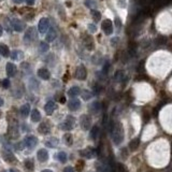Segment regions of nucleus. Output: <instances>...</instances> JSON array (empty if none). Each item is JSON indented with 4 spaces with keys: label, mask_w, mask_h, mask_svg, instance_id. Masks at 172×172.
Wrapping results in <instances>:
<instances>
[{
    "label": "nucleus",
    "mask_w": 172,
    "mask_h": 172,
    "mask_svg": "<svg viewBox=\"0 0 172 172\" xmlns=\"http://www.w3.org/2000/svg\"><path fill=\"white\" fill-rule=\"evenodd\" d=\"M148 119H150V115H148V113L145 112V113H144V121H145V122H148Z\"/></svg>",
    "instance_id": "nucleus-49"
},
{
    "label": "nucleus",
    "mask_w": 172,
    "mask_h": 172,
    "mask_svg": "<svg viewBox=\"0 0 172 172\" xmlns=\"http://www.w3.org/2000/svg\"><path fill=\"white\" fill-rule=\"evenodd\" d=\"M8 137L12 140L17 139L18 135H20V133H18V121H17V117L13 114L12 112L8 113Z\"/></svg>",
    "instance_id": "nucleus-2"
},
{
    "label": "nucleus",
    "mask_w": 172,
    "mask_h": 172,
    "mask_svg": "<svg viewBox=\"0 0 172 172\" xmlns=\"http://www.w3.org/2000/svg\"><path fill=\"white\" fill-rule=\"evenodd\" d=\"M0 117H1V112H0Z\"/></svg>",
    "instance_id": "nucleus-59"
},
{
    "label": "nucleus",
    "mask_w": 172,
    "mask_h": 172,
    "mask_svg": "<svg viewBox=\"0 0 172 172\" xmlns=\"http://www.w3.org/2000/svg\"><path fill=\"white\" fill-rule=\"evenodd\" d=\"M119 5L121 8H126V5H127L126 0H119Z\"/></svg>",
    "instance_id": "nucleus-44"
},
{
    "label": "nucleus",
    "mask_w": 172,
    "mask_h": 172,
    "mask_svg": "<svg viewBox=\"0 0 172 172\" xmlns=\"http://www.w3.org/2000/svg\"><path fill=\"white\" fill-rule=\"evenodd\" d=\"M11 57H12V59H14V60H21L22 58L24 57V54H23L22 51L15 49V51H13L12 53H11Z\"/></svg>",
    "instance_id": "nucleus-25"
},
{
    "label": "nucleus",
    "mask_w": 172,
    "mask_h": 172,
    "mask_svg": "<svg viewBox=\"0 0 172 172\" xmlns=\"http://www.w3.org/2000/svg\"><path fill=\"white\" fill-rule=\"evenodd\" d=\"M41 172H53L52 170H49V169H45V170H42Z\"/></svg>",
    "instance_id": "nucleus-55"
},
{
    "label": "nucleus",
    "mask_w": 172,
    "mask_h": 172,
    "mask_svg": "<svg viewBox=\"0 0 172 172\" xmlns=\"http://www.w3.org/2000/svg\"><path fill=\"white\" fill-rule=\"evenodd\" d=\"M38 75H39V78H41L42 80H49V79L51 78L49 71L47 69H45V68H41V69L38 70Z\"/></svg>",
    "instance_id": "nucleus-18"
},
{
    "label": "nucleus",
    "mask_w": 172,
    "mask_h": 172,
    "mask_svg": "<svg viewBox=\"0 0 172 172\" xmlns=\"http://www.w3.org/2000/svg\"><path fill=\"white\" fill-rule=\"evenodd\" d=\"M82 97L84 100H89L91 97H93V94L88 91V90H83L82 91Z\"/></svg>",
    "instance_id": "nucleus-38"
},
{
    "label": "nucleus",
    "mask_w": 172,
    "mask_h": 172,
    "mask_svg": "<svg viewBox=\"0 0 172 172\" xmlns=\"http://www.w3.org/2000/svg\"><path fill=\"white\" fill-rule=\"evenodd\" d=\"M0 1H2V0H0Z\"/></svg>",
    "instance_id": "nucleus-60"
},
{
    "label": "nucleus",
    "mask_w": 172,
    "mask_h": 172,
    "mask_svg": "<svg viewBox=\"0 0 172 172\" xmlns=\"http://www.w3.org/2000/svg\"><path fill=\"white\" fill-rule=\"evenodd\" d=\"M2 31H3V30H2V27H1V25H0V36L2 35Z\"/></svg>",
    "instance_id": "nucleus-56"
},
{
    "label": "nucleus",
    "mask_w": 172,
    "mask_h": 172,
    "mask_svg": "<svg viewBox=\"0 0 172 172\" xmlns=\"http://www.w3.org/2000/svg\"><path fill=\"white\" fill-rule=\"evenodd\" d=\"M44 110L47 115H52V113L56 110V104H55V102H54V101H49V102H46V104L44 106Z\"/></svg>",
    "instance_id": "nucleus-17"
},
{
    "label": "nucleus",
    "mask_w": 172,
    "mask_h": 172,
    "mask_svg": "<svg viewBox=\"0 0 172 172\" xmlns=\"http://www.w3.org/2000/svg\"><path fill=\"white\" fill-rule=\"evenodd\" d=\"M20 112H21V115L23 116V117H27V116L29 115V113H30V106H29L28 103L23 104V106L21 107Z\"/></svg>",
    "instance_id": "nucleus-22"
},
{
    "label": "nucleus",
    "mask_w": 172,
    "mask_h": 172,
    "mask_svg": "<svg viewBox=\"0 0 172 172\" xmlns=\"http://www.w3.org/2000/svg\"><path fill=\"white\" fill-rule=\"evenodd\" d=\"M88 30L90 33H96L97 31V26L95 24H89L88 25Z\"/></svg>",
    "instance_id": "nucleus-42"
},
{
    "label": "nucleus",
    "mask_w": 172,
    "mask_h": 172,
    "mask_svg": "<svg viewBox=\"0 0 172 172\" xmlns=\"http://www.w3.org/2000/svg\"><path fill=\"white\" fill-rule=\"evenodd\" d=\"M110 132H111L112 140H113V143H114L115 145H119V144L123 142L124 127L119 122H115V123L111 124Z\"/></svg>",
    "instance_id": "nucleus-1"
},
{
    "label": "nucleus",
    "mask_w": 172,
    "mask_h": 172,
    "mask_svg": "<svg viewBox=\"0 0 172 172\" xmlns=\"http://www.w3.org/2000/svg\"><path fill=\"white\" fill-rule=\"evenodd\" d=\"M37 157L39 161H41V163H45L46 160L49 159V153L44 148H42V150H39L37 153Z\"/></svg>",
    "instance_id": "nucleus-13"
},
{
    "label": "nucleus",
    "mask_w": 172,
    "mask_h": 172,
    "mask_svg": "<svg viewBox=\"0 0 172 172\" xmlns=\"http://www.w3.org/2000/svg\"><path fill=\"white\" fill-rule=\"evenodd\" d=\"M8 172H15V171H14V170H9Z\"/></svg>",
    "instance_id": "nucleus-57"
},
{
    "label": "nucleus",
    "mask_w": 172,
    "mask_h": 172,
    "mask_svg": "<svg viewBox=\"0 0 172 172\" xmlns=\"http://www.w3.org/2000/svg\"><path fill=\"white\" fill-rule=\"evenodd\" d=\"M101 27H102L103 33H106V35H111V33H113V24H112V22L110 20L103 21Z\"/></svg>",
    "instance_id": "nucleus-10"
},
{
    "label": "nucleus",
    "mask_w": 172,
    "mask_h": 172,
    "mask_svg": "<svg viewBox=\"0 0 172 172\" xmlns=\"http://www.w3.org/2000/svg\"><path fill=\"white\" fill-rule=\"evenodd\" d=\"M2 86H3L4 88H9V86H10V80L9 79H5L2 81Z\"/></svg>",
    "instance_id": "nucleus-43"
},
{
    "label": "nucleus",
    "mask_w": 172,
    "mask_h": 172,
    "mask_svg": "<svg viewBox=\"0 0 172 172\" xmlns=\"http://www.w3.org/2000/svg\"><path fill=\"white\" fill-rule=\"evenodd\" d=\"M98 133H99V127H97V126H94V127L91 128V131H90V137H91V139H93V140L97 139Z\"/></svg>",
    "instance_id": "nucleus-32"
},
{
    "label": "nucleus",
    "mask_w": 172,
    "mask_h": 172,
    "mask_svg": "<svg viewBox=\"0 0 172 172\" xmlns=\"http://www.w3.org/2000/svg\"><path fill=\"white\" fill-rule=\"evenodd\" d=\"M75 169H77V171L81 172L84 169V161L83 160H79L78 163H77V167H75Z\"/></svg>",
    "instance_id": "nucleus-40"
},
{
    "label": "nucleus",
    "mask_w": 172,
    "mask_h": 172,
    "mask_svg": "<svg viewBox=\"0 0 172 172\" xmlns=\"http://www.w3.org/2000/svg\"><path fill=\"white\" fill-rule=\"evenodd\" d=\"M24 0H13V2H15V3H22Z\"/></svg>",
    "instance_id": "nucleus-53"
},
{
    "label": "nucleus",
    "mask_w": 172,
    "mask_h": 172,
    "mask_svg": "<svg viewBox=\"0 0 172 172\" xmlns=\"http://www.w3.org/2000/svg\"><path fill=\"white\" fill-rule=\"evenodd\" d=\"M49 49V46L46 42H41L40 45H39V51H40L41 53H45V52H47Z\"/></svg>",
    "instance_id": "nucleus-35"
},
{
    "label": "nucleus",
    "mask_w": 172,
    "mask_h": 172,
    "mask_svg": "<svg viewBox=\"0 0 172 172\" xmlns=\"http://www.w3.org/2000/svg\"><path fill=\"white\" fill-rule=\"evenodd\" d=\"M35 1H36V0H26V2H27L29 5H33V4L35 3Z\"/></svg>",
    "instance_id": "nucleus-52"
},
{
    "label": "nucleus",
    "mask_w": 172,
    "mask_h": 172,
    "mask_svg": "<svg viewBox=\"0 0 172 172\" xmlns=\"http://www.w3.org/2000/svg\"><path fill=\"white\" fill-rule=\"evenodd\" d=\"M135 49H137V45L132 42V43H130L129 44V49H128V51H129V54L130 55H132V56H135Z\"/></svg>",
    "instance_id": "nucleus-39"
},
{
    "label": "nucleus",
    "mask_w": 172,
    "mask_h": 172,
    "mask_svg": "<svg viewBox=\"0 0 172 172\" xmlns=\"http://www.w3.org/2000/svg\"><path fill=\"white\" fill-rule=\"evenodd\" d=\"M171 38H172V36H171Z\"/></svg>",
    "instance_id": "nucleus-61"
},
{
    "label": "nucleus",
    "mask_w": 172,
    "mask_h": 172,
    "mask_svg": "<svg viewBox=\"0 0 172 172\" xmlns=\"http://www.w3.org/2000/svg\"><path fill=\"white\" fill-rule=\"evenodd\" d=\"M64 172H74V169L72 167H66L64 169Z\"/></svg>",
    "instance_id": "nucleus-48"
},
{
    "label": "nucleus",
    "mask_w": 172,
    "mask_h": 172,
    "mask_svg": "<svg viewBox=\"0 0 172 172\" xmlns=\"http://www.w3.org/2000/svg\"><path fill=\"white\" fill-rule=\"evenodd\" d=\"M5 69H7V74L10 78H12L16 74V66L13 65L12 62H8L5 66Z\"/></svg>",
    "instance_id": "nucleus-14"
},
{
    "label": "nucleus",
    "mask_w": 172,
    "mask_h": 172,
    "mask_svg": "<svg viewBox=\"0 0 172 172\" xmlns=\"http://www.w3.org/2000/svg\"><path fill=\"white\" fill-rule=\"evenodd\" d=\"M84 3H85V5L88 9H93V11H94V9L97 8V2H96V0H85Z\"/></svg>",
    "instance_id": "nucleus-29"
},
{
    "label": "nucleus",
    "mask_w": 172,
    "mask_h": 172,
    "mask_svg": "<svg viewBox=\"0 0 172 172\" xmlns=\"http://www.w3.org/2000/svg\"><path fill=\"white\" fill-rule=\"evenodd\" d=\"M89 110H90V112H91V113L97 114L99 111L101 110V104H100V102H98V101H95V102H93L89 106Z\"/></svg>",
    "instance_id": "nucleus-21"
},
{
    "label": "nucleus",
    "mask_w": 172,
    "mask_h": 172,
    "mask_svg": "<svg viewBox=\"0 0 172 172\" xmlns=\"http://www.w3.org/2000/svg\"><path fill=\"white\" fill-rule=\"evenodd\" d=\"M87 77V71H86L85 67L84 66H79L77 70H75V78L80 80V81H84Z\"/></svg>",
    "instance_id": "nucleus-6"
},
{
    "label": "nucleus",
    "mask_w": 172,
    "mask_h": 172,
    "mask_svg": "<svg viewBox=\"0 0 172 172\" xmlns=\"http://www.w3.org/2000/svg\"><path fill=\"white\" fill-rule=\"evenodd\" d=\"M57 159L62 163V164H65L66 161H67V154H66L65 152H59L57 154Z\"/></svg>",
    "instance_id": "nucleus-33"
},
{
    "label": "nucleus",
    "mask_w": 172,
    "mask_h": 172,
    "mask_svg": "<svg viewBox=\"0 0 172 172\" xmlns=\"http://www.w3.org/2000/svg\"><path fill=\"white\" fill-rule=\"evenodd\" d=\"M124 79V72L122 70H119V71H116V73H115V80L117 81V82H121V81H123Z\"/></svg>",
    "instance_id": "nucleus-37"
},
{
    "label": "nucleus",
    "mask_w": 172,
    "mask_h": 172,
    "mask_svg": "<svg viewBox=\"0 0 172 172\" xmlns=\"http://www.w3.org/2000/svg\"><path fill=\"white\" fill-rule=\"evenodd\" d=\"M3 103H4L3 99H2V98H0V107H2V106H3Z\"/></svg>",
    "instance_id": "nucleus-54"
},
{
    "label": "nucleus",
    "mask_w": 172,
    "mask_h": 172,
    "mask_svg": "<svg viewBox=\"0 0 172 172\" xmlns=\"http://www.w3.org/2000/svg\"><path fill=\"white\" fill-rule=\"evenodd\" d=\"M38 29L40 33H45L49 29V21L47 17H43L40 20L39 25H38Z\"/></svg>",
    "instance_id": "nucleus-5"
},
{
    "label": "nucleus",
    "mask_w": 172,
    "mask_h": 172,
    "mask_svg": "<svg viewBox=\"0 0 172 172\" xmlns=\"http://www.w3.org/2000/svg\"><path fill=\"white\" fill-rule=\"evenodd\" d=\"M155 42H156V44L159 45V46L160 45H165L167 43V38L164 37V36H158V37L156 38Z\"/></svg>",
    "instance_id": "nucleus-31"
},
{
    "label": "nucleus",
    "mask_w": 172,
    "mask_h": 172,
    "mask_svg": "<svg viewBox=\"0 0 172 172\" xmlns=\"http://www.w3.org/2000/svg\"><path fill=\"white\" fill-rule=\"evenodd\" d=\"M169 49H172V45H170V46H169Z\"/></svg>",
    "instance_id": "nucleus-58"
},
{
    "label": "nucleus",
    "mask_w": 172,
    "mask_h": 172,
    "mask_svg": "<svg viewBox=\"0 0 172 172\" xmlns=\"http://www.w3.org/2000/svg\"><path fill=\"white\" fill-rule=\"evenodd\" d=\"M139 144H140V139L139 138H135V139H132L130 141V143H129V148H130L131 151H135L137 148H139Z\"/></svg>",
    "instance_id": "nucleus-26"
},
{
    "label": "nucleus",
    "mask_w": 172,
    "mask_h": 172,
    "mask_svg": "<svg viewBox=\"0 0 172 172\" xmlns=\"http://www.w3.org/2000/svg\"><path fill=\"white\" fill-rule=\"evenodd\" d=\"M91 15H93V18H94L95 22H99L101 20V13L97 11V10H94L91 11Z\"/></svg>",
    "instance_id": "nucleus-36"
},
{
    "label": "nucleus",
    "mask_w": 172,
    "mask_h": 172,
    "mask_svg": "<svg viewBox=\"0 0 172 172\" xmlns=\"http://www.w3.org/2000/svg\"><path fill=\"white\" fill-rule=\"evenodd\" d=\"M108 70H109V64L104 65V67H103V72H108Z\"/></svg>",
    "instance_id": "nucleus-51"
},
{
    "label": "nucleus",
    "mask_w": 172,
    "mask_h": 172,
    "mask_svg": "<svg viewBox=\"0 0 172 172\" xmlns=\"http://www.w3.org/2000/svg\"><path fill=\"white\" fill-rule=\"evenodd\" d=\"M80 93H81V89H80V87H78V86H73V87H71L68 90V95H69L70 97H77L78 95H80Z\"/></svg>",
    "instance_id": "nucleus-24"
},
{
    "label": "nucleus",
    "mask_w": 172,
    "mask_h": 172,
    "mask_svg": "<svg viewBox=\"0 0 172 172\" xmlns=\"http://www.w3.org/2000/svg\"><path fill=\"white\" fill-rule=\"evenodd\" d=\"M11 24H12V28L14 29L15 31H17V33L23 31L25 28L24 22H22L21 20H18V18H14V20H12V21H11Z\"/></svg>",
    "instance_id": "nucleus-8"
},
{
    "label": "nucleus",
    "mask_w": 172,
    "mask_h": 172,
    "mask_svg": "<svg viewBox=\"0 0 172 172\" xmlns=\"http://www.w3.org/2000/svg\"><path fill=\"white\" fill-rule=\"evenodd\" d=\"M137 81H148V77L141 75V77H138V78H137Z\"/></svg>",
    "instance_id": "nucleus-47"
},
{
    "label": "nucleus",
    "mask_w": 172,
    "mask_h": 172,
    "mask_svg": "<svg viewBox=\"0 0 172 172\" xmlns=\"http://www.w3.org/2000/svg\"><path fill=\"white\" fill-rule=\"evenodd\" d=\"M81 107V101L79 100V99H71L69 101V108L70 111H78Z\"/></svg>",
    "instance_id": "nucleus-16"
},
{
    "label": "nucleus",
    "mask_w": 172,
    "mask_h": 172,
    "mask_svg": "<svg viewBox=\"0 0 172 172\" xmlns=\"http://www.w3.org/2000/svg\"><path fill=\"white\" fill-rule=\"evenodd\" d=\"M31 121L35 122V123L41 121V114H40L39 110H37V109L33 110V112H31Z\"/></svg>",
    "instance_id": "nucleus-23"
},
{
    "label": "nucleus",
    "mask_w": 172,
    "mask_h": 172,
    "mask_svg": "<svg viewBox=\"0 0 172 172\" xmlns=\"http://www.w3.org/2000/svg\"><path fill=\"white\" fill-rule=\"evenodd\" d=\"M74 124H75V119L73 116H68L60 125V128L64 130H71L74 127Z\"/></svg>",
    "instance_id": "nucleus-4"
},
{
    "label": "nucleus",
    "mask_w": 172,
    "mask_h": 172,
    "mask_svg": "<svg viewBox=\"0 0 172 172\" xmlns=\"http://www.w3.org/2000/svg\"><path fill=\"white\" fill-rule=\"evenodd\" d=\"M26 145H25L24 142H20L18 144H16V150H23Z\"/></svg>",
    "instance_id": "nucleus-46"
},
{
    "label": "nucleus",
    "mask_w": 172,
    "mask_h": 172,
    "mask_svg": "<svg viewBox=\"0 0 172 172\" xmlns=\"http://www.w3.org/2000/svg\"><path fill=\"white\" fill-rule=\"evenodd\" d=\"M38 131L41 133V135H47L51 131V125H49V122H43L39 125L38 127Z\"/></svg>",
    "instance_id": "nucleus-11"
},
{
    "label": "nucleus",
    "mask_w": 172,
    "mask_h": 172,
    "mask_svg": "<svg viewBox=\"0 0 172 172\" xmlns=\"http://www.w3.org/2000/svg\"><path fill=\"white\" fill-rule=\"evenodd\" d=\"M96 154H97V152L95 151L93 148H86L85 150H83V151L80 152V155L82 156V157L88 158V159L94 158L95 156H96Z\"/></svg>",
    "instance_id": "nucleus-9"
},
{
    "label": "nucleus",
    "mask_w": 172,
    "mask_h": 172,
    "mask_svg": "<svg viewBox=\"0 0 172 172\" xmlns=\"http://www.w3.org/2000/svg\"><path fill=\"white\" fill-rule=\"evenodd\" d=\"M121 155H122V157H123L124 159H126V158H127V151H126V150H125V148H123V150H122V151H121Z\"/></svg>",
    "instance_id": "nucleus-45"
},
{
    "label": "nucleus",
    "mask_w": 172,
    "mask_h": 172,
    "mask_svg": "<svg viewBox=\"0 0 172 172\" xmlns=\"http://www.w3.org/2000/svg\"><path fill=\"white\" fill-rule=\"evenodd\" d=\"M9 54H10V51L8 46L5 44H0V55H2L3 57H8Z\"/></svg>",
    "instance_id": "nucleus-27"
},
{
    "label": "nucleus",
    "mask_w": 172,
    "mask_h": 172,
    "mask_svg": "<svg viewBox=\"0 0 172 172\" xmlns=\"http://www.w3.org/2000/svg\"><path fill=\"white\" fill-rule=\"evenodd\" d=\"M91 125V119H90L88 115H83L82 119H81V126L84 130H88Z\"/></svg>",
    "instance_id": "nucleus-12"
},
{
    "label": "nucleus",
    "mask_w": 172,
    "mask_h": 172,
    "mask_svg": "<svg viewBox=\"0 0 172 172\" xmlns=\"http://www.w3.org/2000/svg\"><path fill=\"white\" fill-rule=\"evenodd\" d=\"M25 168L29 170V171H33V168H35V164H33V161L31 159H27L25 161Z\"/></svg>",
    "instance_id": "nucleus-34"
},
{
    "label": "nucleus",
    "mask_w": 172,
    "mask_h": 172,
    "mask_svg": "<svg viewBox=\"0 0 172 172\" xmlns=\"http://www.w3.org/2000/svg\"><path fill=\"white\" fill-rule=\"evenodd\" d=\"M24 143H25V145H26V148H33L38 144V139L35 137V135H28V137L25 138Z\"/></svg>",
    "instance_id": "nucleus-7"
},
{
    "label": "nucleus",
    "mask_w": 172,
    "mask_h": 172,
    "mask_svg": "<svg viewBox=\"0 0 172 172\" xmlns=\"http://www.w3.org/2000/svg\"><path fill=\"white\" fill-rule=\"evenodd\" d=\"M38 38V33H37V30L33 28V27H29L27 30H26V33H25V36H24V41L26 43H33V41H36Z\"/></svg>",
    "instance_id": "nucleus-3"
},
{
    "label": "nucleus",
    "mask_w": 172,
    "mask_h": 172,
    "mask_svg": "<svg viewBox=\"0 0 172 172\" xmlns=\"http://www.w3.org/2000/svg\"><path fill=\"white\" fill-rule=\"evenodd\" d=\"M2 155H3V158L7 163H13V161H15V157H14V155H13L9 150H4Z\"/></svg>",
    "instance_id": "nucleus-19"
},
{
    "label": "nucleus",
    "mask_w": 172,
    "mask_h": 172,
    "mask_svg": "<svg viewBox=\"0 0 172 172\" xmlns=\"http://www.w3.org/2000/svg\"><path fill=\"white\" fill-rule=\"evenodd\" d=\"M57 37V33L54 28H49V33L46 35V41L47 42H53Z\"/></svg>",
    "instance_id": "nucleus-20"
},
{
    "label": "nucleus",
    "mask_w": 172,
    "mask_h": 172,
    "mask_svg": "<svg viewBox=\"0 0 172 172\" xmlns=\"http://www.w3.org/2000/svg\"><path fill=\"white\" fill-rule=\"evenodd\" d=\"M59 102H62V103L66 102V98L64 97V96H60V98H59Z\"/></svg>",
    "instance_id": "nucleus-50"
},
{
    "label": "nucleus",
    "mask_w": 172,
    "mask_h": 172,
    "mask_svg": "<svg viewBox=\"0 0 172 172\" xmlns=\"http://www.w3.org/2000/svg\"><path fill=\"white\" fill-rule=\"evenodd\" d=\"M83 42H84L85 47L88 49V51L94 49V41H93V39H91L90 36H84V37H83Z\"/></svg>",
    "instance_id": "nucleus-15"
},
{
    "label": "nucleus",
    "mask_w": 172,
    "mask_h": 172,
    "mask_svg": "<svg viewBox=\"0 0 172 172\" xmlns=\"http://www.w3.org/2000/svg\"><path fill=\"white\" fill-rule=\"evenodd\" d=\"M64 140H65V143L67 145H72V143H73V137L71 133H66L64 135Z\"/></svg>",
    "instance_id": "nucleus-30"
},
{
    "label": "nucleus",
    "mask_w": 172,
    "mask_h": 172,
    "mask_svg": "<svg viewBox=\"0 0 172 172\" xmlns=\"http://www.w3.org/2000/svg\"><path fill=\"white\" fill-rule=\"evenodd\" d=\"M45 145L49 146V148H55V146L58 145V140L56 138H51L45 142Z\"/></svg>",
    "instance_id": "nucleus-28"
},
{
    "label": "nucleus",
    "mask_w": 172,
    "mask_h": 172,
    "mask_svg": "<svg viewBox=\"0 0 172 172\" xmlns=\"http://www.w3.org/2000/svg\"><path fill=\"white\" fill-rule=\"evenodd\" d=\"M117 172H128L126 166L123 164H119L117 165Z\"/></svg>",
    "instance_id": "nucleus-41"
}]
</instances>
